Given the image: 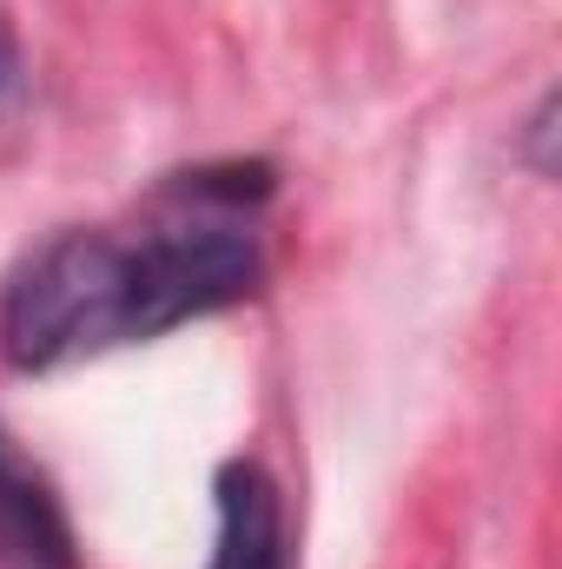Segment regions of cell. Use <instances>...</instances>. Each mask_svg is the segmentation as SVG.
I'll return each instance as SVG.
<instances>
[{
  "instance_id": "obj_1",
  "label": "cell",
  "mask_w": 562,
  "mask_h": 569,
  "mask_svg": "<svg viewBox=\"0 0 562 569\" xmlns=\"http://www.w3.org/2000/svg\"><path fill=\"white\" fill-rule=\"evenodd\" d=\"M265 279L232 212L165 219L152 232H60L0 284V358L13 371H67L113 345H145L185 318H212Z\"/></svg>"
},
{
  "instance_id": "obj_2",
  "label": "cell",
  "mask_w": 562,
  "mask_h": 569,
  "mask_svg": "<svg viewBox=\"0 0 562 569\" xmlns=\"http://www.w3.org/2000/svg\"><path fill=\"white\" fill-rule=\"evenodd\" d=\"M0 563L7 569H73V523L60 490L0 425Z\"/></svg>"
},
{
  "instance_id": "obj_3",
  "label": "cell",
  "mask_w": 562,
  "mask_h": 569,
  "mask_svg": "<svg viewBox=\"0 0 562 569\" xmlns=\"http://www.w3.org/2000/svg\"><path fill=\"white\" fill-rule=\"evenodd\" d=\"M219 497V543L205 569H284V503L265 463L232 457L212 477Z\"/></svg>"
},
{
  "instance_id": "obj_4",
  "label": "cell",
  "mask_w": 562,
  "mask_h": 569,
  "mask_svg": "<svg viewBox=\"0 0 562 569\" xmlns=\"http://www.w3.org/2000/svg\"><path fill=\"white\" fill-rule=\"evenodd\" d=\"M27 107V60H20V47H13V33L0 27V127L13 120Z\"/></svg>"
},
{
  "instance_id": "obj_5",
  "label": "cell",
  "mask_w": 562,
  "mask_h": 569,
  "mask_svg": "<svg viewBox=\"0 0 562 569\" xmlns=\"http://www.w3.org/2000/svg\"><path fill=\"white\" fill-rule=\"evenodd\" d=\"M550 133H556V100H543L536 120H530V166H536L543 179L556 172V159H550Z\"/></svg>"
}]
</instances>
